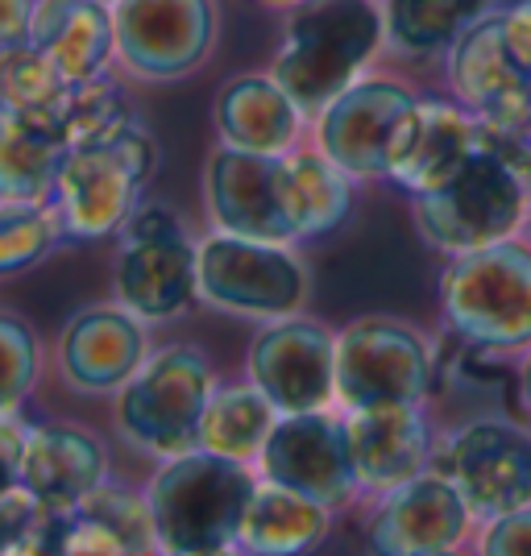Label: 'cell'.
Here are the masks:
<instances>
[{
	"label": "cell",
	"instance_id": "d590c367",
	"mask_svg": "<svg viewBox=\"0 0 531 556\" xmlns=\"http://www.w3.org/2000/svg\"><path fill=\"white\" fill-rule=\"evenodd\" d=\"M25 444H29V428L17 424L13 412H0V490L22 486Z\"/></svg>",
	"mask_w": 531,
	"mask_h": 556
},
{
	"label": "cell",
	"instance_id": "2e32d148",
	"mask_svg": "<svg viewBox=\"0 0 531 556\" xmlns=\"http://www.w3.org/2000/svg\"><path fill=\"white\" fill-rule=\"evenodd\" d=\"M448 478L478 515L519 510L531 498V441L510 424H469L448 444Z\"/></svg>",
	"mask_w": 531,
	"mask_h": 556
},
{
	"label": "cell",
	"instance_id": "1f68e13d",
	"mask_svg": "<svg viewBox=\"0 0 531 556\" xmlns=\"http://www.w3.org/2000/svg\"><path fill=\"white\" fill-rule=\"evenodd\" d=\"M38 366H42L38 337L25 320L0 312V412H17V403L38 382Z\"/></svg>",
	"mask_w": 531,
	"mask_h": 556
},
{
	"label": "cell",
	"instance_id": "277c9868",
	"mask_svg": "<svg viewBox=\"0 0 531 556\" xmlns=\"http://www.w3.org/2000/svg\"><path fill=\"white\" fill-rule=\"evenodd\" d=\"M208 399V357L191 345H170L141 362V370L121 387L116 419L134 444L159 457H179L200 448V419Z\"/></svg>",
	"mask_w": 531,
	"mask_h": 556
},
{
	"label": "cell",
	"instance_id": "ffe728a7",
	"mask_svg": "<svg viewBox=\"0 0 531 556\" xmlns=\"http://www.w3.org/2000/svg\"><path fill=\"white\" fill-rule=\"evenodd\" d=\"M29 42L47 50L71 84H92L104 75L109 54L116 50L113 13L96 0H38Z\"/></svg>",
	"mask_w": 531,
	"mask_h": 556
},
{
	"label": "cell",
	"instance_id": "4dcf8cb0",
	"mask_svg": "<svg viewBox=\"0 0 531 556\" xmlns=\"http://www.w3.org/2000/svg\"><path fill=\"white\" fill-rule=\"evenodd\" d=\"M134 116L125 113V100H121V88H113L104 75L92 79V84H75L67 96V104L59 109V125L67 134L71 146H88V141H100L116 134L121 125H129Z\"/></svg>",
	"mask_w": 531,
	"mask_h": 556
},
{
	"label": "cell",
	"instance_id": "8d00e7d4",
	"mask_svg": "<svg viewBox=\"0 0 531 556\" xmlns=\"http://www.w3.org/2000/svg\"><path fill=\"white\" fill-rule=\"evenodd\" d=\"M29 22H34V0H0V47L25 42Z\"/></svg>",
	"mask_w": 531,
	"mask_h": 556
},
{
	"label": "cell",
	"instance_id": "d6986e66",
	"mask_svg": "<svg viewBox=\"0 0 531 556\" xmlns=\"http://www.w3.org/2000/svg\"><path fill=\"white\" fill-rule=\"evenodd\" d=\"M104 448L79 428H29L22 486L54 510H79L96 486H104Z\"/></svg>",
	"mask_w": 531,
	"mask_h": 556
},
{
	"label": "cell",
	"instance_id": "7a4b0ae2",
	"mask_svg": "<svg viewBox=\"0 0 531 556\" xmlns=\"http://www.w3.org/2000/svg\"><path fill=\"white\" fill-rule=\"evenodd\" d=\"M378 42L382 13L370 0H300L270 75L300 113H324L353 88Z\"/></svg>",
	"mask_w": 531,
	"mask_h": 556
},
{
	"label": "cell",
	"instance_id": "f1b7e54d",
	"mask_svg": "<svg viewBox=\"0 0 531 556\" xmlns=\"http://www.w3.org/2000/svg\"><path fill=\"white\" fill-rule=\"evenodd\" d=\"M473 22L465 0H391L387 34L407 54H432L462 38V25Z\"/></svg>",
	"mask_w": 531,
	"mask_h": 556
},
{
	"label": "cell",
	"instance_id": "484cf974",
	"mask_svg": "<svg viewBox=\"0 0 531 556\" xmlns=\"http://www.w3.org/2000/svg\"><path fill=\"white\" fill-rule=\"evenodd\" d=\"M275 424L278 407L257 387H225V391H212L208 407H204L200 448L250 462V457H262Z\"/></svg>",
	"mask_w": 531,
	"mask_h": 556
},
{
	"label": "cell",
	"instance_id": "9a60e30c",
	"mask_svg": "<svg viewBox=\"0 0 531 556\" xmlns=\"http://www.w3.org/2000/svg\"><path fill=\"white\" fill-rule=\"evenodd\" d=\"M250 378L278 416L320 412L337 394V341L312 320L282 316L250 349Z\"/></svg>",
	"mask_w": 531,
	"mask_h": 556
},
{
	"label": "cell",
	"instance_id": "f35d334b",
	"mask_svg": "<svg viewBox=\"0 0 531 556\" xmlns=\"http://www.w3.org/2000/svg\"><path fill=\"white\" fill-rule=\"evenodd\" d=\"M523 394H528V403H531V362H528V374H523Z\"/></svg>",
	"mask_w": 531,
	"mask_h": 556
},
{
	"label": "cell",
	"instance_id": "f546056e",
	"mask_svg": "<svg viewBox=\"0 0 531 556\" xmlns=\"http://www.w3.org/2000/svg\"><path fill=\"white\" fill-rule=\"evenodd\" d=\"M63 220L42 204H4L0 200V278L38 266L59 245Z\"/></svg>",
	"mask_w": 531,
	"mask_h": 556
},
{
	"label": "cell",
	"instance_id": "d6a6232c",
	"mask_svg": "<svg viewBox=\"0 0 531 556\" xmlns=\"http://www.w3.org/2000/svg\"><path fill=\"white\" fill-rule=\"evenodd\" d=\"M79 510H88L96 519H104L109 528L125 535V544H129V553H150V548H159V535H154V515H150V498H138V494H129V490L121 486H96Z\"/></svg>",
	"mask_w": 531,
	"mask_h": 556
},
{
	"label": "cell",
	"instance_id": "cb8c5ba5",
	"mask_svg": "<svg viewBox=\"0 0 531 556\" xmlns=\"http://www.w3.org/2000/svg\"><path fill=\"white\" fill-rule=\"evenodd\" d=\"M300 116L295 100L278 88L275 75L232 79L216 96V129L225 146L254 150V154H282L300 134Z\"/></svg>",
	"mask_w": 531,
	"mask_h": 556
},
{
	"label": "cell",
	"instance_id": "5bb4252c",
	"mask_svg": "<svg viewBox=\"0 0 531 556\" xmlns=\"http://www.w3.org/2000/svg\"><path fill=\"white\" fill-rule=\"evenodd\" d=\"M453 84L482 113V125L531 134V67L515 54L507 17H473L453 50Z\"/></svg>",
	"mask_w": 531,
	"mask_h": 556
},
{
	"label": "cell",
	"instance_id": "44dd1931",
	"mask_svg": "<svg viewBox=\"0 0 531 556\" xmlns=\"http://www.w3.org/2000/svg\"><path fill=\"white\" fill-rule=\"evenodd\" d=\"M349 448L362 486H399L416 478L428 457V428L416 403L362 407L349 419Z\"/></svg>",
	"mask_w": 531,
	"mask_h": 556
},
{
	"label": "cell",
	"instance_id": "83f0119b",
	"mask_svg": "<svg viewBox=\"0 0 531 556\" xmlns=\"http://www.w3.org/2000/svg\"><path fill=\"white\" fill-rule=\"evenodd\" d=\"M71 88L75 84L54 67V59L34 47L29 38L0 47V109L59 121V109L67 104Z\"/></svg>",
	"mask_w": 531,
	"mask_h": 556
},
{
	"label": "cell",
	"instance_id": "3957f363",
	"mask_svg": "<svg viewBox=\"0 0 531 556\" xmlns=\"http://www.w3.org/2000/svg\"><path fill=\"white\" fill-rule=\"evenodd\" d=\"M150 175H154V141L138 121L121 125L100 141L71 146L54 184V208L63 232L75 241H100L121 232L125 220L138 212L141 187Z\"/></svg>",
	"mask_w": 531,
	"mask_h": 556
},
{
	"label": "cell",
	"instance_id": "7402d4cb",
	"mask_svg": "<svg viewBox=\"0 0 531 556\" xmlns=\"http://www.w3.org/2000/svg\"><path fill=\"white\" fill-rule=\"evenodd\" d=\"M71 141L54 116H25L0 109V200L42 204L54 195L59 166Z\"/></svg>",
	"mask_w": 531,
	"mask_h": 556
},
{
	"label": "cell",
	"instance_id": "d4e9b609",
	"mask_svg": "<svg viewBox=\"0 0 531 556\" xmlns=\"http://www.w3.org/2000/svg\"><path fill=\"white\" fill-rule=\"evenodd\" d=\"M324 532H328V507L324 503L266 478V486H257L250 507H245L237 548L262 556H295L316 548Z\"/></svg>",
	"mask_w": 531,
	"mask_h": 556
},
{
	"label": "cell",
	"instance_id": "74e56055",
	"mask_svg": "<svg viewBox=\"0 0 531 556\" xmlns=\"http://www.w3.org/2000/svg\"><path fill=\"white\" fill-rule=\"evenodd\" d=\"M503 17H507L510 47H515V54L531 67V0L519 4V9H510V13H503Z\"/></svg>",
	"mask_w": 531,
	"mask_h": 556
},
{
	"label": "cell",
	"instance_id": "8fae6325",
	"mask_svg": "<svg viewBox=\"0 0 531 556\" xmlns=\"http://www.w3.org/2000/svg\"><path fill=\"white\" fill-rule=\"evenodd\" d=\"M116 54L146 79H179L216 42L212 0H116Z\"/></svg>",
	"mask_w": 531,
	"mask_h": 556
},
{
	"label": "cell",
	"instance_id": "ac0fdd59",
	"mask_svg": "<svg viewBox=\"0 0 531 556\" xmlns=\"http://www.w3.org/2000/svg\"><path fill=\"white\" fill-rule=\"evenodd\" d=\"M63 378L79 391H121L146 362V332L138 316L125 307H92L79 312L63 332Z\"/></svg>",
	"mask_w": 531,
	"mask_h": 556
},
{
	"label": "cell",
	"instance_id": "e0dca14e",
	"mask_svg": "<svg viewBox=\"0 0 531 556\" xmlns=\"http://www.w3.org/2000/svg\"><path fill=\"white\" fill-rule=\"evenodd\" d=\"M469 503L453 478H407L391 486L387 503L370 523V544L391 556H437L448 553L465 532Z\"/></svg>",
	"mask_w": 531,
	"mask_h": 556
},
{
	"label": "cell",
	"instance_id": "52a82bcc",
	"mask_svg": "<svg viewBox=\"0 0 531 556\" xmlns=\"http://www.w3.org/2000/svg\"><path fill=\"white\" fill-rule=\"evenodd\" d=\"M116 295L138 320H175L200 295V250L187 241L179 216L146 204L125 220L116 257Z\"/></svg>",
	"mask_w": 531,
	"mask_h": 556
},
{
	"label": "cell",
	"instance_id": "836d02e7",
	"mask_svg": "<svg viewBox=\"0 0 531 556\" xmlns=\"http://www.w3.org/2000/svg\"><path fill=\"white\" fill-rule=\"evenodd\" d=\"M63 553L71 556H129V544L125 535L109 528L104 519H96L88 510H75L71 515L67 540H63Z\"/></svg>",
	"mask_w": 531,
	"mask_h": 556
},
{
	"label": "cell",
	"instance_id": "5b68a950",
	"mask_svg": "<svg viewBox=\"0 0 531 556\" xmlns=\"http://www.w3.org/2000/svg\"><path fill=\"white\" fill-rule=\"evenodd\" d=\"M523 200H528V179L478 141V150L448 184L419 195L416 220L432 245L469 254L503 241L519 225Z\"/></svg>",
	"mask_w": 531,
	"mask_h": 556
},
{
	"label": "cell",
	"instance_id": "60d3db41",
	"mask_svg": "<svg viewBox=\"0 0 531 556\" xmlns=\"http://www.w3.org/2000/svg\"><path fill=\"white\" fill-rule=\"evenodd\" d=\"M96 4H109V9H113V4H116V0H96Z\"/></svg>",
	"mask_w": 531,
	"mask_h": 556
},
{
	"label": "cell",
	"instance_id": "603a6c76",
	"mask_svg": "<svg viewBox=\"0 0 531 556\" xmlns=\"http://www.w3.org/2000/svg\"><path fill=\"white\" fill-rule=\"evenodd\" d=\"M473 150H478V129L457 109H448V104H423L419 100L416 116L407 125V138L399 146V159H394L391 175L403 187H412L416 195H423V191H437V187L448 184Z\"/></svg>",
	"mask_w": 531,
	"mask_h": 556
},
{
	"label": "cell",
	"instance_id": "e575fe53",
	"mask_svg": "<svg viewBox=\"0 0 531 556\" xmlns=\"http://www.w3.org/2000/svg\"><path fill=\"white\" fill-rule=\"evenodd\" d=\"M485 553L494 556H531V510H507L485 535Z\"/></svg>",
	"mask_w": 531,
	"mask_h": 556
},
{
	"label": "cell",
	"instance_id": "7c38bea8",
	"mask_svg": "<svg viewBox=\"0 0 531 556\" xmlns=\"http://www.w3.org/2000/svg\"><path fill=\"white\" fill-rule=\"evenodd\" d=\"M262 469L278 486L300 490L324 507H341L357 486L349 424L324 416V407L278 416L262 448Z\"/></svg>",
	"mask_w": 531,
	"mask_h": 556
},
{
	"label": "cell",
	"instance_id": "ba28073f",
	"mask_svg": "<svg viewBox=\"0 0 531 556\" xmlns=\"http://www.w3.org/2000/svg\"><path fill=\"white\" fill-rule=\"evenodd\" d=\"M307 278L300 257L282 250V241H257L237 232H216L200 245V295L237 316L282 320L300 307Z\"/></svg>",
	"mask_w": 531,
	"mask_h": 556
},
{
	"label": "cell",
	"instance_id": "6da1fadb",
	"mask_svg": "<svg viewBox=\"0 0 531 556\" xmlns=\"http://www.w3.org/2000/svg\"><path fill=\"white\" fill-rule=\"evenodd\" d=\"M257 482L245 462L191 448L162 465L150 482V515L159 548L175 556H216L237 548L241 519Z\"/></svg>",
	"mask_w": 531,
	"mask_h": 556
},
{
	"label": "cell",
	"instance_id": "9c48e42d",
	"mask_svg": "<svg viewBox=\"0 0 531 556\" xmlns=\"http://www.w3.org/2000/svg\"><path fill=\"white\" fill-rule=\"evenodd\" d=\"M428 349L407 325L357 320L337 341V399H345L353 412L419 403L428 394Z\"/></svg>",
	"mask_w": 531,
	"mask_h": 556
},
{
	"label": "cell",
	"instance_id": "4fadbf2b",
	"mask_svg": "<svg viewBox=\"0 0 531 556\" xmlns=\"http://www.w3.org/2000/svg\"><path fill=\"white\" fill-rule=\"evenodd\" d=\"M208 208L216 225L257 241H295L287 208V154H254L225 146L204 175Z\"/></svg>",
	"mask_w": 531,
	"mask_h": 556
},
{
	"label": "cell",
	"instance_id": "8992f818",
	"mask_svg": "<svg viewBox=\"0 0 531 556\" xmlns=\"http://www.w3.org/2000/svg\"><path fill=\"white\" fill-rule=\"evenodd\" d=\"M444 312L469 341L510 349L531 341V250L482 245L444 275Z\"/></svg>",
	"mask_w": 531,
	"mask_h": 556
},
{
	"label": "cell",
	"instance_id": "30bf717a",
	"mask_svg": "<svg viewBox=\"0 0 531 556\" xmlns=\"http://www.w3.org/2000/svg\"><path fill=\"white\" fill-rule=\"evenodd\" d=\"M419 100L399 84L366 79L320 113V150L349 175H391Z\"/></svg>",
	"mask_w": 531,
	"mask_h": 556
},
{
	"label": "cell",
	"instance_id": "4316f807",
	"mask_svg": "<svg viewBox=\"0 0 531 556\" xmlns=\"http://www.w3.org/2000/svg\"><path fill=\"white\" fill-rule=\"evenodd\" d=\"M287 208L295 237L332 232L349 216V170L328 154H287Z\"/></svg>",
	"mask_w": 531,
	"mask_h": 556
},
{
	"label": "cell",
	"instance_id": "ab89813d",
	"mask_svg": "<svg viewBox=\"0 0 531 556\" xmlns=\"http://www.w3.org/2000/svg\"><path fill=\"white\" fill-rule=\"evenodd\" d=\"M262 4H300V0H262Z\"/></svg>",
	"mask_w": 531,
	"mask_h": 556
}]
</instances>
